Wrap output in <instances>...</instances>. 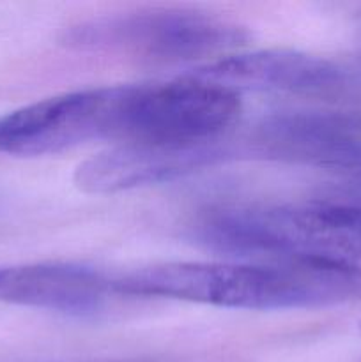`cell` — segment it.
I'll return each mask as SVG.
<instances>
[{"mask_svg": "<svg viewBox=\"0 0 361 362\" xmlns=\"http://www.w3.org/2000/svg\"><path fill=\"white\" fill-rule=\"evenodd\" d=\"M117 296L250 311L310 310L361 299V274L237 262H168L112 279Z\"/></svg>", "mask_w": 361, "mask_h": 362, "instance_id": "6da1fadb", "label": "cell"}, {"mask_svg": "<svg viewBox=\"0 0 361 362\" xmlns=\"http://www.w3.org/2000/svg\"><path fill=\"white\" fill-rule=\"evenodd\" d=\"M147 85H115L52 95L0 117V154H59L92 141H140Z\"/></svg>", "mask_w": 361, "mask_h": 362, "instance_id": "7a4b0ae2", "label": "cell"}, {"mask_svg": "<svg viewBox=\"0 0 361 362\" xmlns=\"http://www.w3.org/2000/svg\"><path fill=\"white\" fill-rule=\"evenodd\" d=\"M243 25L191 9H147L81 21L60 42L84 52L117 53L159 62L230 55L250 41Z\"/></svg>", "mask_w": 361, "mask_h": 362, "instance_id": "3957f363", "label": "cell"}, {"mask_svg": "<svg viewBox=\"0 0 361 362\" xmlns=\"http://www.w3.org/2000/svg\"><path fill=\"white\" fill-rule=\"evenodd\" d=\"M218 138L200 141H131L85 159L74 170V184L91 194H110L172 182L232 158Z\"/></svg>", "mask_w": 361, "mask_h": 362, "instance_id": "277c9868", "label": "cell"}, {"mask_svg": "<svg viewBox=\"0 0 361 362\" xmlns=\"http://www.w3.org/2000/svg\"><path fill=\"white\" fill-rule=\"evenodd\" d=\"M188 76L237 92L253 90L322 94L343 87L345 73L336 64L294 49H258L230 53L191 71Z\"/></svg>", "mask_w": 361, "mask_h": 362, "instance_id": "5b68a950", "label": "cell"}, {"mask_svg": "<svg viewBox=\"0 0 361 362\" xmlns=\"http://www.w3.org/2000/svg\"><path fill=\"white\" fill-rule=\"evenodd\" d=\"M112 279L74 264H23L0 267V304L92 317L105 310Z\"/></svg>", "mask_w": 361, "mask_h": 362, "instance_id": "8992f818", "label": "cell"}, {"mask_svg": "<svg viewBox=\"0 0 361 362\" xmlns=\"http://www.w3.org/2000/svg\"><path fill=\"white\" fill-rule=\"evenodd\" d=\"M290 216L306 232L361 246V204L319 200L289 207Z\"/></svg>", "mask_w": 361, "mask_h": 362, "instance_id": "52a82bcc", "label": "cell"}, {"mask_svg": "<svg viewBox=\"0 0 361 362\" xmlns=\"http://www.w3.org/2000/svg\"><path fill=\"white\" fill-rule=\"evenodd\" d=\"M360 329H361V325H360Z\"/></svg>", "mask_w": 361, "mask_h": 362, "instance_id": "ba28073f", "label": "cell"}]
</instances>
